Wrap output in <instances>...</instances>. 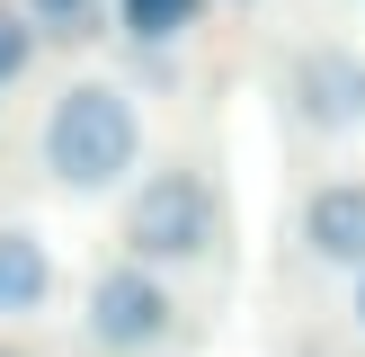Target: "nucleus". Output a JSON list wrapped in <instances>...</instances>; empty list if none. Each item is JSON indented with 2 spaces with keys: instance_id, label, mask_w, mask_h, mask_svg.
I'll use <instances>...</instances> for the list:
<instances>
[{
  "instance_id": "1",
  "label": "nucleus",
  "mask_w": 365,
  "mask_h": 357,
  "mask_svg": "<svg viewBox=\"0 0 365 357\" xmlns=\"http://www.w3.org/2000/svg\"><path fill=\"white\" fill-rule=\"evenodd\" d=\"M36 170L63 196L98 206V196H125V178L143 170V99L116 81V71H81L45 99V125H36Z\"/></svg>"
},
{
  "instance_id": "2",
  "label": "nucleus",
  "mask_w": 365,
  "mask_h": 357,
  "mask_svg": "<svg viewBox=\"0 0 365 357\" xmlns=\"http://www.w3.org/2000/svg\"><path fill=\"white\" fill-rule=\"evenodd\" d=\"M223 241V188H214L205 161H160V170L125 178V214H116V250L160 277L178 268H205Z\"/></svg>"
},
{
  "instance_id": "3",
  "label": "nucleus",
  "mask_w": 365,
  "mask_h": 357,
  "mask_svg": "<svg viewBox=\"0 0 365 357\" xmlns=\"http://www.w3.org/2000/svg\"><path fill=\"white\" fill-rule=\"evenodd\" d=\"M81 331H89V348H107V357H170L178 331H187L178 277L125 259V250H116V259H98L89 303H81Z\"/></svg>"
},
{
  "instance_id": "4",
  "label": "nucleus",
  "mask_w": 365,
  "mask_h": 357,
  "mask_svg": "<svg viewBox=\"0 0 365 357\" xmlns=\"http://www.w3.org/2000/svg\"><path fill=\"white\" fill-rule=\"evenodd\" d=\"M277 99L321 143L365 134V45H348V36H303L285 54V71H277Z\"/></svg>"
},
{
  "instance_id": "5",
  "label": "nucleus",
  "mask_w": 365,
  "mask_h": 357,
  "mask_svg": "<svg viewBox=\"0 0 365 357\" xmlns=\"http://www.w3.org/2000/svg\"><path fill=\"white\" fill-rule=\"evenodd\" d=\"M294 250H303L312 268L356 277V268H365V178H321V188H303V206H294Z\"/></svg>"
},
{
  "instance_id": "6",
  "label": "nucleus",
  "mask_w": 365,
  "mask_h": 357,
  "mask_svg": "<svg viewBox=\"0 0 365 357\" xmlns=\"http://www.w3.org/2000/svg\"><path fill=\"white\" fill-rule=\"evenodd\" d=\"M53 286H63V268H53L45 232H36V223H9V214H0V331H9V321L53 313Z\"/></svg>"
},
{
  "instance_id": "7",
  "label": "nucleus",
  "mask_w": 365,
  "mask_h": 357,
  "mask_svg": "<svg viewBox=\"0 0 365 357\" xmlns=\"http://www.w3.org/2000/svg\"><path fill=\"white\" fill-rule=\"evenodd\" d=\"M214 0H116V27L134 36V45H187L196 27H205Z\"/></svg>"
},
{
  "instance_id": "8",
  "label": "nucleus",
  "mask_w": 365,
  "mask_h": 357,
  "mask_svg": "<svg viewBox=\"0 0 365 357\" xmlns=\"http://www.w3.org/2000/svg\"><path fill=\"white\" fill-rule=\"evenodd\" d=\"M18 18H27L36 36H81L89 18H98V0H9Z\"/></svg>"
},
{
  "instance_id": "9",
  "label": "nucleus",
  "mask_w": 365,
  "mask_h": 357,
  "mask_svg": "<svg viewBox=\"0 0 365 357\" xmlns=\"http://www.w3.org/2000/svg\"><path fill=\"white\" fill-rule=\"evenodd\" d=\"M27 63H36V27L9 9V0H0V99L18 89V71H27Z\"/></svg>"
},
{
  "instance_id": "10",
  "label": "nucleus",
  "mask_w": 365,
  "mask_h": 357,
  "mask_svg": "<svg viewBox=\"0 0 365 357\" xmlns=\"http://www.w3.org/2000/svg\"><path fill=\"white\" fill-rule=\"evenodd\" d=\"M348 321H356V339H365V268H356V286H348Z\"/></svg>"
},
{
  "instance_id": "11",
  "label": "nucleus",
  "mask_w": 365,
  "mask_h": 357,
  "mask_svg": "<svg viewBox=\"0 0 365 357\" xmlns=\"http://www.w3.org/2000/svg\"><path fill=\"white\" fill-rule=\"evenodd\" d=\"M0 357H36V348H18V339H0Z\"/></svg>"
},
{
  "instance_id": "12",
  "label": "nucleus",
  "mask_w": 365,
  "mask_h": 357,
  "mask_svg": "<svg viewBox=\"0 0 365 357\" xmlns=\"http://www.w3.org/2000/svg\"><path fill=\"white\" fill-rule=\"evenodd\" d=\"M232 9H250V0H232Z\"/></svg>"
}]
</instances>
